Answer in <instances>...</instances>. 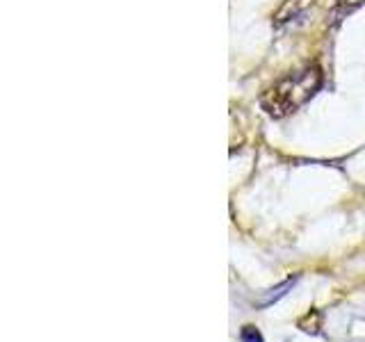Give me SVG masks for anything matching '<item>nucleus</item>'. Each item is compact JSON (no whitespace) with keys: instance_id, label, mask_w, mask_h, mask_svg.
Masks as SVG:
<instances>
[{"instance_id":"nucleus-1","label":"nucleus","mask_w":365,"mask_h":342,"mask_svg":"<svg viewBox=\"0 0 365 342\" xmlns=\"http://www.w3.org/2000/svg\"><path fill=\"white\" fill-rule=\"evenodd\" d=\"M322 87V68L315 64H308L294 73L283 76L277 80L265 94L260 96V105L269 117L283 119L288 114L297 112L302 105L311 100L317 89Z\"/></svg>"},{"instance_id":"nucleus-2","label":"nucleus","mask_w":365,"mask_h":342,"mask_svg":"<svg viewBox=\"0 0 365 342\" xmlns=\"http://www.w3.org/2000/svg\"><path fill=\"white\" fill-rule=\"evenodd\" d=\"M311 5H313V0H285L281 9L277 11V16H274V26H283V23L299 19Z\"/></svg>"},{"instance_id":"nucleus-3","label":"nucleus","mask_w":365,"mask_h":342,"mask_svg":"<svg viewBox=\"0 0 365 342\" xmlns=\"http://www.w3.org/2000/svg\"><path fill=\"white\" fill-rule=\"evenodd\" d=\"M292 283H294V279H288L283 285H279L277 290H269V294L265 296V299H260V301H258V306H269L272 301L281 299V296L285 294V290H290V288H292Z\"/></svg>"},{"instance_id":"nucleus-4","label":"nucleus","mask_w":365,"mask_h":342,"mask_svg":"<svg viewBox=\"0 0 365 342\" xmlns=\"http://www.w3.org/2000/svg\"><path fill=\"white\" fill-rule=\"evenodd\" d=\"M240 338H242V342H262V338L258 336V331L254 326H245Z\"/></svg>"},{"instance_id":"nucleus-5","label":"nucleus","mask_w":365,"mask_h":342,"mask_svg":"<svg viewBox=\"0 0 365 342\" xmlns=\"http://www.w3.org/2000/svg\"><path fill=\"white\" fill-rule=\"evenodd\" d=\"M363 3H365V0H340L342 9H354V7H359Z\"/></svg>"}]
</instances>
